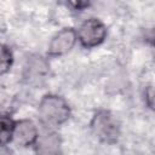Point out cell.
I'll use <instances>...</instances> for the list:
<instances>
[{"mask_svg":"<svg viewBox=\"0 0 155 155\" xmlns=\"http://www.w3.org/2000/svg\"><path fill=\"white\" fill-rule=\"evenodd\" d=\"M71 116L68 102L59 94L47 93L42 96L38 105V119L45 130H52L64 125Z\"/></svg>","mask_w":155,"mask_h":155,"instance_id":"obj_1","label":"cell"},{"mask_svg":"<svg viewBox=\"0 0 155 155\" xmlns=\"http://www.w3.org/2000/svg\"><path fill=\"white\" fill-rule=\"evenodd\" d=\"M90 130L96 139L104 144H115L121 136V126L116 116L107 109H98L90 121Z\"/></svg>","mask_w":155,"mask_h":155,"instance_id":"obj_2","label":"cell"},{"mask_svg":"<svg viewBox=\"0 0 155 155\" xmlns=\"http://www.w3.org/2000/svg\"><path fill=\"white\" fill-rule=\"evenodd\" d=\"M78 41L84 48H94L102 45L107 36L108 29L104 22L97 17H90L85 19L76 30Z\"/></svg>","mask_w":155,"mask_h":155,"instance_id":"obj_3","label":"cell"},{"mask_svg":"<svg viewBox=\"0 0 155 155\" xmlns=\"http://www.w3.org/2000/svg\"><path fill=\"white\" fill-rule=\"evenodd\" d=\"M50 76V64L40 54H31L23 65V79L31 86H41Z\"/></svg>","mask_w":155,"mask_h":155,"instance_id":"obj_4","label":"cell"},{"mask_svg":"<svg viewBox=\"0 0 155 155\" xmlns=\"http://www.w3.org/2000/svg\"><path fill=\"white\" fill-rule=\"evenodd\" d=\"M76 42H78L76 29L71 27L62 28L52 36L47 47V56L52 58L62 57L69 53L74 48Z\"/></svg>","mask_w":155,"mask_h":155,"instance_id":"obj_5","label":"cell"},{"mask_svg":"<svg viewBox=\"0 0 155 155\" xmlns=\"http://www.w3.org/2000/svg\"><path fill=\"white\" fill-rule=\"evenodd\" d=\"M39 137L38 126L30 119H22L16 121L12 142L21 148L34 147L36 139Z\"/></svg>","mask_w":155,"mask_h":155,"instance_id":"obj_6","label":"cell"},{"mask_svg":"<svg viewBox=\"0 0 155 155\" xmlns=\"http://www.w3.org/2000/svg\"><path fill=\"white\" fill-rule=\"evenodd\" d=\"M35 155H62V138L61 134L52 130H45L39 133L34 144Z\"/></svg>","mask_w":155,"mask_h":155,"instance_id":"obj_7","label":"cell"},{"mask_svg":"<svg viewBox=\"0 0 155 155\" xmlns=\"http://www.w3.org/2000/svg\"><path fill=\"white\" fill-rule=\"evenodd\" d=\"M16 120L8 113H0V145H8L12 142Z\"/></svg>","mask_w":155,"mask_h":155,"instance_id":"obj_8","label":"cell"},{"mask_svg":"<svg viewBox=\"0 0 155 155\" xmlns=\"http://www.w3.org/2000/svg\"><path fill=\"white\" fill-rule=\"evenodd\" d=\"M12 65H13L12 50L7 45L0 42V76L8 73Z\"/></svg>","mask_w":155,"mask_h":155,"instance_id":"obj_9","label":"cell"},{"mask_svg":"<svg viewBox=\"0 0 155 155\" xmlns=\"http://www.w3.org/2000/svg\"><path fill=\"white\" fill-rule=\"evenodd\" d=\"M68 7H70L73 11H85L91 6L90 1H84V0H78V1H68L65 4Z\"/></svg>","mask_w":155,"mask_h":155,"instance_id":"obj_10","label":"cell"},{"mask_svg":"<svg viewBox=\"0 0 155 155\" xmlns=\"http://www.w3.org/2000/svg\"><path fill=\"white\" fill-rule=\"evenodd\" d=\"M144 101H145L147 105H148L150 109H153L154 93H153V86H151V85L147 86V87H145V90H144Z\"/></svg>","mask_w":155,"mask_h":155,"instance_id":"obj_11","label":"cell"},{"mask_svg":"<svg viewBox=\"0 0 155 155\" xmlns=\"http://www.w3.org/2000/svg\"><path fill=\"white\" fill-rule=\"evenodd\" d=\"M0 155H12V150L8 145H0Z\"/></svg>","mask_w":155,"mask_h":155,"instance_id":"obj_12","label":"cell"}]
</instances>
